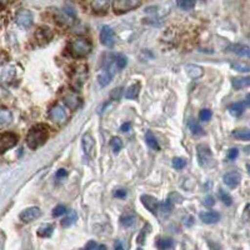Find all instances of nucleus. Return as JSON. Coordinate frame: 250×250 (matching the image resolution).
I'll return each instance as SVG.
<instances>
[{"instance_id":"f257e3e1","label":"nucleus","mask_w":250,"mask_h":250,"mask_svg":"<svg viewBox=\"0 0 250 250\" xmlns=\"http://www.w3.org/2000/svg\"><path fill=\"white\" fill-rule=\"evenodd\" d=\"M49 138V129L45 125H35L29 130L26 137V145L30 149H38L44 145Z\"/></svg>"},{"instance_id":"f03ea898","label":"nucleus","mask_w":250,"mask_h":250,"mask_svg":"<svg viewBox=\"0 0 250 250\" xmlns=\"http://www.w3.org/2000/svg\"><path fill=\"white\" fill-rule=\"evenodd\" d=\"M93 49L90 40L86 38H78V39L73 40L69 45V51L74 58H84L89 54Z\"/></svg>"},{"instance_id":"7ed1b4c3","label":"nucleus","mask_w":250,"mask_h":250,"mask_svg":"<svg viewBox=\"0 0 250 250\" xmlns=\"http://www.w3.org/2000/svg\"><path fill=\"white\" fill-rule=\"evenodd\" d=\"M196 154H198V163L203 168H209L211 167L214 162L213 153L211 149L209 148V145L207 144H199L196 146Z\"/></svg>"},{"instance_id":"20e7f679","label":"nucleus","mask_w":250,"mask_h":250,"mask_svg":"<svg viewBox=\"0 0 250 250\" xmlns=\"http://www.w3.org/2000/svg\"><path fill=\"white\" fill-rule=\"evenodd\" d=\"M142 0H113V9L117 14H124L139 8Z\"/></svg>"},{"instance_id":"39448f33","label":"nucleus","mask_w":250,"mask_h":250,"mask_svg":"<svg viewBox=\"0 0 250 250\" xmlns=\"http://www.w3.org/2000/svg\"><path fill=\"white\" fill-rule=\"evenodd\" d=\"M49 118L54 124L57 125H64L69 119V115L66 113V110L64 109V106L60 105V104H55V105L51 106V109L49 110Z\"/></svg>"},{"instance_id":"423d86ee","label":"nucleus","mask_w":250,"mask_h":250,"mask_svg":"<svg viewBox=\"0 0 250 250\" xmlns=\"http://www.w3.org/2000/svg\"><path fill=\"white\" fill-rule=\"evenodd\" d=\"M62 100H64V103H65V105L73 111L79 109L83 104L82 97H80L77 91H73V90L66 91V93L64 94V97H62Z\"/></svg>"},{"instance_id":"0eeeda50","label":"nucleus","mask_w":250,"mask_h":250,"mask_svg":"<svg viewBox=\"0 0 250 250\" xmlns=\"http://www.w3.org/2000/svg\"><path fill=\"white\" fill-rule=\"evenodd\" d=\"M18 140H19V138H18V135L15 133L8 131V133L1 134V139H0V153L4 154L9 149L14 148L15 145H17Z\"/></svg>"},{"instance_id":"6e6552de","label":"nucleus","mask_w":250,"mask_h":250,"mask_svg":"<svg viewBox=\"0 0 250 250\" xmlns=\"http://www.w3.org/2000/svg\"><path fill=\"white\" fill-rule=\"evenodd\" d=\"M86 78H88V69L85 65H79L74 70L73 75H71V82H73V85L74 88L80 89L83 86V84L85 83Z\"/></svg>"},{"instance_id":"1a4fd4ad","label":"nucleus","mask_w":250,"mask_h":250,"mask_svg":"<svg viewBox=\"0 0 250 250\" xmlns=\"http://www.w3.org/2000/svg\"><path fill=\"white\" fill-rule=\"evenodd\" d=\"M100 40H102L103 45L106 48H113L115 45V35H114L113 29L109 28L108 25L103 26L100 31Z\"/></svg>"},{"instance_id":"9d476101","label":"nucleus","mask_w":250,"mask_h":250,"mask_svg":"<svg viewBox=\"0 0 250 250\" xmlns=\"http://www.w3.org/2000/svg\"><path fill=\"white\" fill-rule=\"evenodd\" d=\"M15 20H17V24L19 26L24 29H28L33 25V14L29 10H20V12L17 13V17H15Z\"/></svg>"},{"instance_id":"9b49d317","label":"nucleus","mask_w":250,"mask_h":250,"mask_svg":"<svg viewBox=\"0 0 250 250\" xmlns=\"http://www.w3.org/2000/svg\"><path fill=\"white\" fill-rule=\"evenodd\" d=\"M40 215H42V210H40L39 208L31 207V208H28V209H25V210L21 211L19 215V218L21 222L25 223V224H28V223H31V222H34V220H37Z\"/></svg>"},{"instance_id":"f8f14e48","label":"nucleus","mask_w":250,"mask_h":250,"mask_svg":"<svg viewBox=\"0 0 250 250\" xmlns=\"http://www.w3.org/2000/svg\"><path fill=\"white\" fill-rule=\"evenodd\" d=\"M82 146L84 153H85V155H89V156L94 155V153H95V140H94L91 134L86 133L83 135Z\"/></svg>"},{"instance_id":"ddd939ff","label":"nucleus","mask_w":250,"mask_h":250,"mask_svg":"<svg viewBox=\"0 0 250 250\" xmlns=\"http://www.w3.org/2000/svg\"><path fill=\"white\" fill-rule=\"evenodd\" d=\"M140 200H142L143 205H144L146 209H148L149 211H151V213L154 214V215H158V213H159V207H160V203L158 202V200L154 198V196L151 195H142V198H140Z\"/></svg>"},{"instance_id":"4468645a","label":"nucleus","mask_w":250,"mask_h":250,"mask_svg":"<svg viewBox=\"0 0 250 250\" xmlns=\"http://www.w3.org/2000/svg\"><path fill=\"white\" fill-rule=\"evenodd\" d=\"M227 51H230L233 54L239 55L243 58H249L250 59V46L245 44H231L227 48Z\"/></svg>"},{"instance_id":"2eb2a0df","label":"nucleus","mask_w":250,"mask_h":250,"mask_svg":"<svg viewBox=\"0 0 250 250\" xmlns=\"http://www.w3.org/2000/svg\"><path fill=\"white\" fill-rule=\"evenodd\" d=\"M225 185L229 187L230 189H235L239 184H240V180H242V176L238 171H230V173H227L223 178Z\"/></svg>"},{"instance_id":"dca6fc26","label":"nucleus","mask_w":250,"mask_h":250,"mask_svg":"<svg viewBox=\"0 0 250 250\" xmlns=\"http://www.w3.org/2000/svg\"><path fill=\"white\" fill-rule=\"evenodd\" d=\"M114 77V70L110 68H104L102 71H100V74L98 75V83H99V85L102 88L106 86L109 83L113 80Z\"/></svg>"},{"instance_id":"f3484780","label":"nucleus","mask_w":250,"mask_h":250,"mask_svg":"<svg viewBox=\"0 0 250 250\" xmlns=\"http://www.w3.org/2000/svg\"><path fill=\"white\" fill-rule=\"evenodd\" d=\"M231 85L235 90H242V89L249 88L250 86V77H236L231 79Z\"/></svg>"},{"instance_id":"a211bd4d","label":"nucleus","mask_w":250,"mask_h":250,"mask_svg":"<svg viewBox=\"0 0 250 250\" xmlns=\"http://www.w3.org/2000/svg\"><path fill=\"white\" fill-rule=\"evenodd\" d=\"M90 5L95 13H105L110 5V0H91Z\"/></svg>"},{"instance_id":"6ab92c4d","label":"nucleus","mask_w":250,"mask_h":250,"mask_svg":"<svg viewBox=\"0 0 250 250\" xmlns=\"http://www.w3.org/2000/svg\"><path fill=\"white\" fill-rule=\"evenodd\" d=\"M219 219H220V215L216 211H204L200 214V220L204 224H215L219 222Z\"/></svg>"},{"instance_id":"aec40b11","label":"nucleus","mask_w":250,"mask_h":250,"mask_svg":"<svg viewBox=\"0 0 250 250\" xmlns=\"http://www.w3.org/2000/svg\"><path fill=\"white\" fill-rule=\"evenodd\" d=\"M185 70H187L188 75L191 79H198V78L203 77V74H204V69L199 65H194V64L185 66Z\"/></svg>"},{"instance_id":"412c9836","label":"nucleus","mask_w":250,"mask_h":250,"mask_svg":"<svg viewBox=\"0 0 250 250\" xmlns=\"http://www.w3.org/2000/svg\"><path fill=\"white\" fill-rule=\"evenodd\" d=\"M142 85H140V83H134L133 85H130L125 93V98L126 99H130V100H135L138 97H139V91Z\"/></svg>"},{"instance_id":"4be33fe9","label":"nucleus","mask_w":250,"mask_h":250,"mask_svg":"<svg viewBox=\"0 0 250 250\" xmlns=\"http://www.w3.org/2000/svg\"><path fill=\"white\" fill-rule=\"evenodd\" d=\"M245 103L244 102H238V103H234L229 106V113L233 115V117H240L243 113H244V109H245Z\"/></svg>"},{"instance_id":"5701e85b","label":"nucleus","mask_w":250,"mask_h":250,"mask_svg":"<svg viewBox=\"0 0 250 250\" xmlns=\"http://www.w3.org/2000/svg\"><path fill=\"white\" fill-rule=\"evenodd\" d=\"M231 135H233V138H235V139L238 140H250V129H247V128H239V129H235V130L231 133Z\"/></svg>"},{"instance_id":"b1692460","label":"nucleus","mask_w":250,"mask_h":250,"mask_svg":"<svg viewBox=\"0 0 250 250\" xmlns=\"http://www.w3.org/2000/svg\"><path fill=\"white\" fill-rule=\"evenodd\" d=\"M51 38H53V34L51 31L46 28H42L37 31V39L39 40L40 43H48L50 42Z\"/></svg>"},{"instance_id":"393cba45","label":"nucleus","mask_w":250,"mask_h":250,"mask_svg":"<svg viewBox=\"0 0 250 250\" xmlns=\"http://www.w3.org/2000/svg\"><path fill=\"white\" fill-rule=\"evenodd\" d=\"M173 202H171L170 199L165 200L164 203H160V207H159V213H158V215H163V216H168L169 214L173 211Z\"/></svg>"},{"instance_id":"a878e982","label":"nucleus","mask_w":250,"mask_h":250,"mask_svg":"<svg viewBox=\"0 0 250 250\" xmlns=\"http://www.w3.org/2000/svg\"><path fill=\"white\" fill-rule=\"evenodd\" d=\"M78 220V214L75 211H69L66 216L62 220V225L64 228H69Z\"/></svg>"},{"instance_id":"bb28decb","label":"nucleus","mask_w":250,"mask_h":250,"mask_svg":"<svg viewBox=\"0 0 250 250\" xmlns=\"http://www.w3.org/2000/svg\"><path fill=\"white\" fill-rule=\"evenodd\" d=\"M120 223H122L123 227H125V228L133 227L134 223H135V215H134L133 213L123 214L122 218H120Z\"/></svg>"},{"instance_id":"cd10ccee","label":"nucleus","mask_w":250,"mask_h":250,"mask_svg":"<svg viewBox=\"0 0 250 250\" xmlns=\"http://www.w3.org/2000/svg\"><path fill=\"white\" fill-rule=\"evenodd\" d=\"M145 139H146V143H148L149 148H151L153 150H159V143L156 140V138L154 137V134L151 131H146V135H145Z\"/></svg>"},{"instance_id":"c85d7f7f","label":"nucleus","mask_w":250,"mask_h":250,"mask_svg":"<svg viewBox=\"0 0 250 250\" xmlns=\"http://www.w3.org/2000/svg\"><path fill=\"white\" fill-rule=\"evenodd\" d=\"M12 120V113H10L6 108H1V113H0V123H1V126H4V125L6 124H10Z\"/></svg>"},{"instance_id":"c756f323","label":"nucleus","mask_w":250,"mask_h":250,"mask_svg":"<svg viewBox=\"0 0 250 250\" xmlns=\"http://www.w3.org/2000/svg\"><path fill=\"white\" fill-rule=\"evenodd\" d=\"M114 62H115V66H117L118 70H122V69H124L125 66H126L128 60H126V57H125V55L114 54Z\"/></svg>"},{"instance_id":"7c9ffc66","label":"nucleus","mask_w":250,"mask_h":250,"mask_svg":"<svg viewBox=\"0 0 250 250\" xmlns=\"http://www.w3.org/2000/svg\"><path fill=\"white\" fill-rule=\"evenodd\" d=\"M53 231H54V227L51 224H46L38 230V235L42 236V238H49V236H51Z\"/></svg>"},{"instance_id":"2f4dec72","label":"nucleus","mask_w":250,"mask_h":250,"mask_svg":"<svg viewBox=\"0 0 250 250\" xmlns=\"http://www.w3.org/2000/svg\"><path fill=\"white\" fill-rule=\"evenodd\" d=\"M231 68L236 71H240V73H247V71H250V62H233V64H231Z\"/></svg>"},{"instance_id":"473e14b6","label":"nucleus","mask_w":250,"mask_h":250,"mask_svg":"<svg viewBox=\"0 0 250 250\" xmlns=\"http://www.w3.org/2000/svg\"><path fill=\"white\" fill-rule=\"evenodd\" d=\"M156 245L160 250H168L173 247V240L169 238H160L158 242H156Z\"/></svg>"},{"instance_id":"72a5a7b5","label":"nucleus","mask_w":250,"mask_h":250,"mask_svg":"<svg viewBox=\"0 0 250 250\" xmlns=\"http://www.w3.org/2000/svg\"><path fill=\"white\" fill-rule=\"evenodd\" d=\"M110 146L115 154L119 153L123 148V142L119 137H114L110 139Z\"/></svg>"},{"instance_id":"f704fd0d","label":"nucleus","mask_w":250,"mask_h":250,"mask_svg":"<svg viewBox=\"0 0 250 250\" xmlns=\"http://www.w3.org/2000/svg\"><path fill=\"white\" fill-rule=\"evenodd\" d=\"M14 75H15V69L12 68V66L8 69H3V73H1V80H3V83L10 82Z\"/></svg>"},{"instance_id":"c9c22d12","label":"nucleus","mask_w":250,"mask_h":250,"mask_svg":"<svg viewBox=\"0 0 250 250\" xmlns=\"http://www.w3.org/2000/svg\"><path fill=\"white\" fill-rule=\"evenodd\" d=\"M218 196H219V199L222 200V203H224V204L228 205V207L233 204V198H231V196L229 195L227 191L223 190V189H220V190H219Z\"/></svg>"},{"instance_id":"e433bc0d","label":"nucleus","mask_w":250,"mask_h":250,"mask_svg":"<svg viewBox=\"0 0 250 250\" xmlns=\"http://www.w3.org/2000/svg\"><path fill=\"white\" fill-rule=\"evenodd\" d=\"M189 129H190L191 134H194V135H203V133H204V130H203V128L199 125V123H196L195 120H191L189 123Z\"/></svg>"},{"instance_id":"4c0bfd02","label":"nucleus","mask_w":250,"mask_h":250,"mask_svg":"<svg viewBox=\"0 0 250 250\" xmlns=\"http://www.w3.org/2000/svg\"><path fill=\"white\" fill-rule=\"evenodd\" d=\"M178 6L183 10H191L195 6V0H178Z\"/></svg>"},{"instance_id":"58836bf2","label":"nucleus","mask_w":250,"mask_h":250,"mask_svg":"<svg viewBox=\"0 0 250 250\" xmlns=\"http://www.w3.org/2000/svg\"><path fill=\"white\" fill-rule=\"evenodd\" d=\"M83 250H106V247L103 244H98V243H95L94 240H90Z\"/></svg>"},{"instance_id":"ea45409f","label":"nucleus","mask_w":250,"mask_h":250,"mask_svg":"<svg viewBox=\"0 0 250 250\" xmlns=\"http://www.w3.org/2000/svg\"><path fill=\"white\" fill-rule=\"evenodd\" d=\"M187 165V160L183 159V158H174L173 159V168L176 170H182L185 168Z\"/></svg>"},{"instance_id":"a19ab883","label":"nucleus","mask_w":250,"mask_h":250,"mask_svg":"<svg viewBox=\"0 0 250 250\" xmlns=\"http://www.w3.org/2000/svg\"><path fill=\"white\" fill-rule=\"evenodd\" d=\"M65 213H68V209H66L65 205H62V204L57 205V207L53 209V216H55V218L62 216V214H65Z\"/></svg>"},{"instance_id":"79ce46f5","label":"nucleus","mask_w":250,"mask_h":250,"mask_svg":"<svg viewBox=\"0 0 250 250\" xmlns=\"http://www.w3.org/2000/svg\"><path fill=\"white\" fill-rule=\"evenodd\" d=\"M211 118V111L209 109H203L202 111L199 113V119L202 122H208V120H210Z\"/></svg>"},{"instance_id":"37998d69","label":"nucleus","mask_w":250,"mask_h":250,"mask_svg":"<svg viewBox=\"0 0 250 250\" xmlns=\"http://www.w3.org/2000/svg\"><path fill=\"white\" fill-rule=\"evenodd\" d=\"M149 229H150V227H149V225L146 224L144 228H143V230L140 231L139 236H138V243H139L140 245L144 244V242H145V235H146V231H148Z\"/></svg>"},{"instance_id":"c03bdc74","label":"nucleus","mask_w":250,"mask_h":250,"mask_svg":"<svg viewBox=\"0 0 250 250\" xmlns=\"http://www.w3.org/2000/svg\"><path fill=\"white\" fill-rule=\"evenodd\" d=\"M122 93H123V88L114 89V90L111 91V99L119 100L120 97H122Z\"/></svg>"},{"instance_id":"a18cd8bd","label":"nucleus","mask_w":250,"mask_h":250,"mask_svg":"<svg viewBox=\"0 0 250 250\" xmlns=\"http://www.w3.org/2000/svg\"><path fill=\"white\" fill-rule=\"evenodd\" d=\"M238 155H239V150L236 148H233V149H230V150L228 151V159L235 160L236 158H238Z\"/></svg>"},{"instance_id":"49530a36","label":"nucleus","mask_w":250,"mask_h":250,"mask_svg":"<svg viewBox=\"0 0 250 250\" xmlns=\"http://www.w3.org/2000/svg\"><path fill=\"white\" fill-rule=\"evenodd\" d=\"M215 204V200H214L213 195H207L204 199V205L205 207H214Z\"/></svg>"},{"instance_id":"de8ad7c7","label":"nucleus","mask_w":250,"mask_h":250,"mask_svg":"<svg viewBox=\"0 0 250 250\" xmlns=\"http://www.w3.org/2000/svg\"><path fill=\"white\" fill-rule=\"evenodd\" d=\"M114 196H115V198H120V199H123V198L126 196V190H125V189H118V190L114 191Z\"/></svg>"},{"instance_id":"09e8293b","label":"nucleus","mask_w":250,"mask_h":250,"mask_svg":"<svg viewBox=\"0 0 250 250\" xmlns=\"http://www.w3.org/2000/svg\"><path fill=\"white\" fill-rule=\"evenodd\" d=\"M193 223H194V219H193V216H185L184 218V225L185 227H191V225H193Z\"/></svg>"},{"instance_id":"8fccbe9b","label":"nucleus","mask_w":250,"mask_h":250,"mask_svg":"<svg viewBox=\"0 0 250 250\" xmlns=\"http://www.w3.org/2000/svg\"><path fill=\"white\" fill-rule=\"evenodd\" d=\"M130 128H131L130 123H124V124H123L122 126H120V130H122L123 133H126V131L130 130Z\"/></svg>"},{"instance_id":"3c124183","label":"nucleus","mask_w":250,"mask_h":250,"mask_svg":"<svg viewBox=\"0 0 250 250\" xmlns=\"http://www.w3.org/2000/svg\"><path fill=\"white\" fill-rule=\"evenodd\" d=\"M65 176H68V171L65 169H59L57 171V178H65Z\"/></svg>"},{"instance_id":"603ef678","label":"nucleus","mask_w":250,"mask_h":250,"mask_svg":"<svg viewBox=\"0 0 250 250\" xmlns=\"http://www.w3.org/2000/svg\"><path fill=\"white\" fill-rule=\"evenodd\" d=\"M114 250H124V247H123L120 240H117V242H115V244H114Z\"/></svg>"},{"instance_id":"864d4df0","label":"nucleus","mask_w":250,"mask_h":250,"mask_svg":"<svg viewBox=\"0 0 250 250\" xmlns=\"http://www.w3.org/2000/svg\"><path fill=\"white\" fill-rule=\"evenodd\" d=\"M244 215L247 219H250V204H248L245 207V210H244Z\"/></svg>"},{"instance_id":"5fc2aeb1","label":"nucleus","mask_w":250,"mask_h":250,"mask_svg":"<svg viewBox=\"0 0 250 250\" xmlns=\"http://www.w3.org/2000/svg\"><path fill=\"white\" fill-rule=\"evenodd\" d=\"M245 105H247V106H249V108H250V94H248V95H247V98H245Z\"/></svg>"},{"instance_id":"6e6d98bb","label":"nucleus","mask_w":250,"mask_h":250,"mask_svg":"<svg viewBox=\"0 0 250 250\" xmlns=\"http://www.w3.org/2000/svg\"><path fill=\"white\" fill-rule=\"evenodd\" d=\"M247 169H248V171L250 173V163H248V164H247Z\"/></svg>"}]
</instances>
